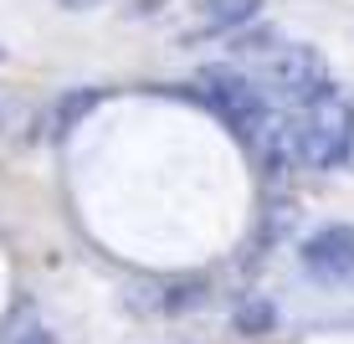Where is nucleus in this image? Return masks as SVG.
I'll return each mask as SVG.
<instances>
[{"instance_id":"obj_1","label":"nucleus","mask_w":354,"mask_h":344,"mask_svg":"<svg viewBox=\"0 0 354 344\" xmlns=\"http://www.w3.org/2000/svg\"><path fill=\"white\" fill-rule=\"evenodd\" d=\"M288 144L298 165H313V170L344 165L354 154V103L339 88L319 93L313 103H303L288 118Z\"/></svg>"},{"instance_id":"obj_2","label":"nucleus","mask_w":354,"mask_h":344,"mask_svg":"<svg viewBox=\"0 0 354 344\" xmlns=\"http://www.w3.org/2000/svg\"><path fill=\"white\" fill-rule=\"evenodd\" d=\"M195 98H201V103L211 108V114L221 118V124L236 134L241 144H252V139H257V134L277 118V108L257 93V82H252L236 62H226V67H201V72H195Z\"/></svg>"},{"instance_id":"obj_3","label":"nucleus","mask_w":354,"mask_h":344,"mask_svg":"<svg viewBox=\"0 0 354 344\" xmlns=\"http://www.w3.org/2000/svg\"><path fill=\"white\" fill-rule=\"evenodd\" d=\"M252 82H257V93L267 98V103H288V108H303L313 103L319 93H328L334 82H328V62L313 46H298V42H283L277 52L257 57V67L247 72Z\"/></svg>"},{"instance_id":"obj_4","label":"nucleus","mask_w":354,"mask_h":344,"mask_svg":"<svg viewBox=\"0 0 354 344\" xmlns=\"http://www.w3.org/2000/svg\"><path fill=\"white\" fill-rule=\"evenodd\" d=\"M303 273L319 282H354V226H324L298 247Z\"/></svg>"},{"instance_id":"obj_5","label":"nucleus","mask_w":354,"mask_h":344,"mask_svg":"<svg viewBox=\"0 0 354 344\" xmlns=\"http://www.w3.org/2000/svg\"><path fill=\"white\" fill-rule=\"evenodd\" d=\"M201 6V26L185 31V42H211V36H236L241 26L262 16V0H195Z\"/></svg>"},{"instance_id":"obj_6","label":"nucleus","mask_w":354,"mask_h":344,"mask_svg":"<svg viewBox=\"0 0 354 344\" xmlns=\"http://www.w3.org/2000/svg\"><path fill=\"white\" fill-rule=\"evenodd\" d=\"M97 103H103V88H72V93H62V98H57V108H52V118H46V139L62 144Z\"/></svg>"},{"instance_id":"obj_7","label":"nucleus","mask_w":354,"mask_h":344,"mask_svg":"<svg viewBox=\"0 0 354 344\" xmlns=\"http://www.w3.org/2000/svg\"><path fill=\"white\" fill-rule=\"evenodd\" d=\"M231 324H236V334L262 339V334H272V329H277V303L272 298H241L236 314H231Z\"/></svg>"},{"instance_id":"obj_8","label":"nucleus","mask_w":354,"mask_h":344,"mask_svg":"<svg viewBox=\"0 0 354 344\" xmlns=\"http://www.w3.org/2000/svg\"><path fill=\"white\" fill-rule=\"evenodd\" d=\"M277 46H283V36H277L272 26H257V21L241 26L236 36H226V52L231 57H267V52H277Z\"/></svg>"},{"instance_id":"obj_9","label":"nucleus","mask_w":354,"mask_h":344,"mask_svg":"<svg viewBox=\"0 0 354 344\" xmlns=\"http://www.w3.org/2000/svg\"><path fill=\"white\" fill-rule=\"evenodd\" d=\"M154 298H160L165 314H195V309L205 303V282H201V278H180V282H165Z\"/></svg>"},{"instance_id":"obj_10","label":"nucleus","mask_w":354,"mask_h":344,"mask_svg":"<svg viewBox=\"0 0 354 344\" xmlns=\"http://www.w3.org/2000/svg\"><path fill=\"white\" fill-rule=\"evenodd\" d=\"M0 344H57V334L41 324L31 309H16L6 318V334H0Z\"/></svg>"},{"instance_id":"obj_11","label":"nucleus","mask_w":354,"mask_h":344,"mask_svg":"<svg viewBox=\"0 0 354 344\" xmlns=\"http://www.w3.org/2000/svg\"><path fill=\"white\" fill-rule=\"evenodd\" d=\"M57 6H67V10H93V6H103V0H57Z\"/></svg>"}]
</instances>
